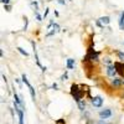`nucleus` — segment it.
<instances>
[{
	"label": "nucleus",
	"mask_w": 124,
	"mask_h": 124,
	"mask_svg": "<svg viewBox=\"0 0 124 124\" xmlns=\"http://www.w3.org/2000/svg\"><path fill=\"white\" fill-rule=\"evenodd\" d=\"M83 94H85V92L83 89H79V86L78 85H72L71 86V96L73 97V99L76 102H79L82 101V98H83Z\"/></svg>",
	"instance_id": "obj_1"
},
{
	"label": "nucleus",
	"mask_w": 124,
	"mask_h": 124,
	"mask_svg": "<svg viewBox=\"0 0 124 124\" xmlns=\"http://www.w3.org/2000/svg\"><path fill=\"white\" fill-rule=\"evenodd\" d=\"M106 72H107V76L110 77V78H114V77L117 76V73H118L114 65H108L107 68H106Z\"/></svg>",
	"instance_id": "obj_2"
},
{
	"label": "nucleus",
	"mask_w": 124,
	"mask_h": 124,
	"mask_svg": "<svg viewBox=\"0 0 124 124\" xmlns=\"http://www.w3.org/2000/svg\"><path fill=\"white\" fill-rule=\"evenodd\" d=\"M92 104H93V107H96V108H101L103 106V98L101 96L93 97L92 98Z\"/></svg>",
	"instance_id": "obj_3"
},
{
	"label": "nucleus",
	"mask_w": 124,
	"mask_h": 124,
	"mask_svg": "<svg viewBox=\"0 0 124 124\" xmlns=\"http://www.w3.org/2000/svg\"><path fill=\"white\" fill-rule=\"evenodd\" d=\"M112 114H113L112 110H110L109 108H107V109H103V110H101V112H99V118L104 120V119L110 118V117H112Z\"/></svg>",
	"instance_id": "obj_4"
},
{
	"label": "nucleus",
	"mask_w": 124,
	"mask_h": 124,
	"mask_svg": "<svg viewBox=\"0 0 124 124\" xmlns=\"http://www.w3.org/2000/svg\"><path fill=\"white\" fill-rule=\"evenodd\" d=\"M113 65L116 66L118 73H119L120 76H123V77H124V63H123V62H114Z\"/></svg>",
	"instance_id": "obj_5"
},
{
	"label": "nucleus",
	"mask_w": 124,
	"mask_h": 124,
	"mask_svg": "<svg viewBox=\"0 0 124 124\" xmlns=\"http://www.w3.org/2000/svg\"><path fill=\"white\" fill-rule=\"evenodd\" d=\"M31 44H32V48H34V55H35V61H36V65L40 67V68H42L44 66H41V63H40V60H39V55H37V50H36V44L34 42V41H32V42H31Z\"/></svg>",
	"instance_id": "obj_6"
},
{
	"label": "nucleus",
	"mask_w": 124,
	"mask_h": 124,
	"mask_svg": "<svg viewBox=\"0 0 124 124\" xmlns=\"http://www.w3.org/2000/svg\"><path fill=\"white\" fill-rule=\"evenodd\" d=\"M124 85V81L122 78H118V77H114L112 79V86H114V87H120Z\"/></svg>",
	"instance_id": "obj_7"
},
{
	"label": "nucleus",
	"mask_w": 124,
	"mask_h": 124,
	"mask_svg": "<svg viewBox=\"0 0 124 124\" xmlns=\"http://www.w3.org/2000/svg\"><path fill=\"white\" fill-rule=\"evenodd\" d=\"M75 60L73 58H67V63H66V67L68 70H73L75 68Z\"/></svg>",
	"instance_id": "obj_8"
},
{
	"label": "nucleus",
	"mask_w": 124,
	"mask_h": 124,
	"mask_svg": "<svg viewBox=\"0 0 124 124\" xmlns=\"http://www.w3.org/2000/svg\"><path fill=\"white\" fill-rule=\"evenodd\" d=\"M119 29L124 31V11H122L120 17H119Z\"/></svg>",
	"instance_id": "obj_9"
},
{
	"label": "nucleus",
	"mask_w": 124,
	"mask_h": 124,
	"mask_svg": "<svg viewBox=\"0 0 124 124\" xmlns=\"http://www.w3.org/2000/svg\"><path fill=\"white\" fill-rule=\"evenodd\" d=\"M99 21H101L103 25H108V24L110 23V17H109V16H102V17H99Z\"/></svg>",
	"instance_id": "obj_10"
},
{
	"label": "nucleus",
	"mask_w": 124,
	"mask_h": 124,
	"mask_svg": "<svg viewBox=\"0 0 124 124\" xmlns=\"http://www.w3.org/2000/svg\"><path fill=\"white\" fill-rule=\"evenodd\" d=\"M27 88H29V92H30V94H31V98H32V101H35V99H36V93H35L34 87L30 85V86H27Z\"/></svg>",
	"instance_id": "obj_11"
},
{
	"label": "nucleus",
	"mask_w": 124,
	"mask_h": 124,
	"mask_svg": "<svg viewBox=\"0 0 124 124\" xmlns=\"http://www.w3.org/2000/svg\"><path fill=\"white\" fill-rule=\"evenodd\" d=\"M77 106H78V108H79V110L81 112H83L85 109H86V102L82 99V101H79V102H77Z\"/></svg>",
	"instance_id": "obj_12"
},
{
	"label": "nucleus",
	"mask_w": 124,
	"mask_h": 124,
	"mask_svg": "<svg viewBox=\"0 0 124 124\" xmlns=\"http://www.w3.org/2000/svg\"><path fill=\"white\" fill-rule=\"evenodd\" d=\"M16 50H17V51H19V52H20V54H21L23 56H25V57H27V56H29V54L26 52V51H25V50H24L23 47H17Z\"/></svg>",
	"instance_id": "obj_13"
},
{
	"label": "nucleus",
	"mask_w": 124,
	"mask_h": 124,
	"mask_svg": "<svg viewBox=\"0 0 124 124\" xmlns=\"http://www.w3.org/2000/svg\"><path fill=\"white\" fill-rule=\"evenodd\" d=\"M21 79H23V82H24V83H25L26 86H30V82H29V79H27V77H26V75H25V73H23Z\"/></svg>",
	"instance_id": "obj_14"
},
{
	"label": "nucleus",
	"mask_w": 124,
	"mask_h": 124,
	"mask_svg": "<svg viewBox=\"0 0 124 124\" xmlns=\"http://www.w3.org/2000/svg\"><path fill=\"white\" fill-rule=\"evenodd\" d=\"M34 14H35L36 19H37V21H42V17H44V16H41V15L39 14V11H34Z\"/></svg>",
	"instance_id": "obj_15"
},
{
	"label": "nucleus",
	"mask_w": 124,
	"mask_h": 124,
	"mask_svg": "<svg viewBox=\"0 0 124 124\" xmlns=\"http://www.w3.org/2000/svg\"><path fill=\"white\" fill-rule=\"evenodd\" d=\"M31 5H32V6L35 8L34 11H37V10H39V3L36 1V0H35V1H31Z\"/></svg>",
	"instance_id": "obj_16"
},
{
	"label": "nucleus",
	"mask_w": 124,
	"mask_h": 124,
	"mask_svg": "<svg viewBox=\"0 0 124 124\" xmlns=\"http://www.w3.org/2000/svg\"><path fill=\"white\" fill-rule=\"evenodd\" d=\"M103 62H104L106 65H112V60L109 57H104V58H103Z\"/></svg>",
	"instance_id": "obj_17"
},
{
	"label": "nucleus",
	"mask_w": 124,
	"mask_h": 124,
	"mask_svg": "<svg viewBox=\"0 0 124 124\" xmlns=\"http://www.w3.org/2000/svg\"><path fill=\"white\" fill-rule=\"evenodd\" d=\"M24 21H25V24H24V30L26 31V30H27V25H29V19H27L26 16H24Z\"/></svg>",
	"instance_id": "obj_18"
},
{
	"label": "nucleus",
	"mask_w": 124,
	"mask_h": 124,
	"mask_svg": "<svg viewBox=\"0 0 124 124\" xmlns=\"http://www.w3.org/2000/svg\"><path fill=\"white\" fill-rule=\"evenodd\" d=\"M117 55H118V57L122 61H124V52H122V51H117Z\"/></svg>",
	"instance_id": "obj_19"
},
{
	"label": "nucleus",
	"mask_w": 124,
	"mask_h": 124,
	"mask_svg": "<svg viewBox=\"0 0 124 124\" xmlns=\"http://www.w3.org/2000/svg\"><path fill=\"white\" fill-rule=\"evenodd\" d=\"M67 78H68V73H67V72H65V73L61 76V81H66Z\"/></svg>",
	"instance_id": "obj_20"
},
{
	"label": "nucleus",
	"mask_w": 124,
	"mask_h": 124,
	"mask_svg": "<svg viewBox=\"0 0 124 124\" xmlns=\"http://www.w3.org/2000/svg\"><path fill=\"white\" fill-rule=\"evenodd\" d=\"M4 9L6 10L8 13H10V11H11V6H10L9 4H8V5H4Z\"/></svg>",
	"instance_id": "obj_21"
},
{
	"label": "nucleus",
	"mask_w": 124,
	"mask_h": 124,
	"mask_svg": "<svg viewBox=\"0 0 124 124\" xmlns=\"http://www.w3.org/2000/svg\"><path fill=\"white\" fill-rule=\"evenodd\" d=\"M56 123H57V124H66L65 119H58V120H56Z\"/></svg>",
	"instance_id": "obj_22"
},
{
	"label": "nucleus",
	"mask_w": 124,
	"mask_h": 124,
	"mask_svg": "<svg viewBox=\"0 0 124 124\" xmlns=\"http://www.w3.org/2000/svg\"><path fill=\"white\" fill-rule=\"evenodd\" d=\"M57 3L61 4V5H66V1H65V0H57Z\"/></svg>",
	"instance_id": "obj_23"
},
{
	"label": "nucleus",
	"mask_w": 124,
	"mask_h": 124,
	"mask_svg": "<svg viewBox=\"0 0 124 124\" xmlns=\"http://www.w3.org/2000/svg\"><path fill=\"white\" fill-rule=\"evenodd\" d=\"M1 3L4 5H8V4H10V0H1Z\"/></svg>",
	"instance_id": "obj_24"
},
{
	"label": "nucleus",
	"mask_w": 124,
	"mask_h": 124,
	"mask_svg": "<svg viewBox=\"0 0 124 124\" xmlns=\"http://www.w3.org/2000/svg\"><path fill=\"white\" fill-rule=\"evenodd\" d=\"M47 15H48V9H46V11L44 14V17H47Z\"/></svg>",
	"instance_id": "obj_25"
},
{
	"label": "nucleus",
	"mask_w": 124,
	"mask_h": 124,
	"mask_svg": "<svg viewBox=\"0 0 124 124\" xmlns=\"http://www.w3.org/2000/svg\"><path fill=\"white\" fill-rule=\"evenodd\" d=\"M52 88H54V89H57V85L54 83V85H52Z\"/></svg>",
	"instance_id": "obj_26"
}]
</instances>
